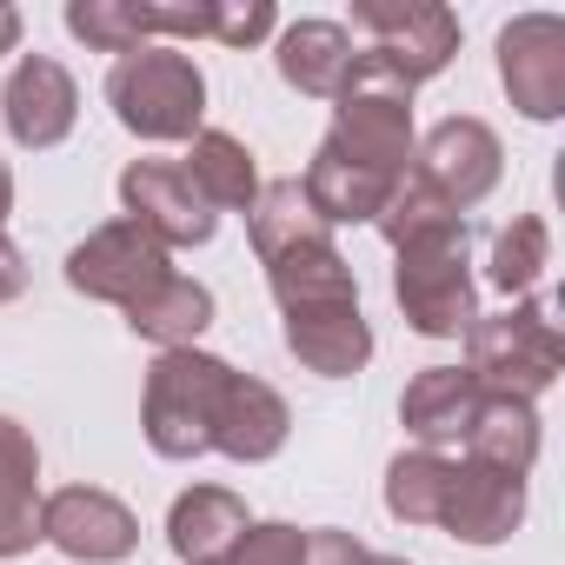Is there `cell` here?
<instances>
[{"instance_id":"obj_13","label":"cell","mask_w":565,"mask_h":565,"mask_svg":"<svg viewBox=\"0 0 565 565\" xmlns=\"http://www.w3.org/2000/svg\"><path fill=\"white\" fill-rule=\"evenodd\" d=\"M525 519V479H505V472H486L472 459L452 466V486H446V512L439 525L459 539V545H505Z\"/></svg>"},{"instance_id":"obj_18","label":"cell","mask_w":565,"mask_h":565,"mask_svg":"<svg viewBox=\"0 0 565 565\" xmlns=\"http://www.w3.org/2000/svg\"><path fill=\"white\" fill-rule=\"evenodd\" d=\"M246 525H253V519H246V505H239L226 486H193V492H180L173 512H167V545H173L186 565H226V552L239 545Z\"/></svg>"},{"instance_id":"obj_5","label":"cell","mask_w":565,"mask_h":565,"mask_svg":"<svg viewBox=\"0 0 565 565\" xmlns=\"http://www.w3.org/2000/svg\"><path fill=\"white\" fill-rule=\"evenodd\" d=\"M466 246H472V226H452V233H433V239L399 246L393 300H399V313H406L413 333H426V340H459V333L479 320Z\"/></svg>"},{"instance_id":"obj_33","label":"cell","mask_w":565,"mask_h":565,"mask_svg":"<svg viewBox=\"0 0 565 565\" xmlns=\"http://www.w3.org/2000/svg\"><path fill=\"white\" fill-rule=\"evenodd\" d=\"M21 294H28V259H21V246L8 233H0V307L21 300Z\"/></svg>"},{"instance_id":"obj_24","label":"cell","mask_w":565,"mask_h":565,"mask_svg":"<svg viewBox=\"0 0 565 565\" xmlns=\"http://www.w3.org/2000/svg\"><path fill=\"white\" fill-rule=\"evenodd\" d=\"M246 233H253L259 266L279 259V253H294V246H307V239H333V226L313 213V200H307L300 180H266L253 193V206H246Z\"/></svg>"},{"instance_id":"obj_7","label":"cell","mask_w":565,"mask_h":565,"mask_svg":"<svg viewBox=\"0 0 565 565\" xmlns=\"http://www.w3.org/2000/svg\"><path fill=\"white\" fill-rule=\"evenodd\" d=\"M353 21L380 41L373 54H380L406 87L446 74L452 54H459V21H452V8H439V0H360Z\"/></svg>"},{"instance_id":"obj_23","label":"cell","mask_w":565,"mask_h":565,"mask_svg":"<svg viewBox=\"0 0 565 565\" xmlns=\"http://www.w3.org/2000/svg\"><path fill=\"white\" fill-rule=\"evenodd\" d=\"M180 173L193 180V193H200L213 213H246V206H253V193H259L253 153H246L233 134H220V127H200V134H193V147H186Z\"/></svg>"},{"instance_id":"obj_6","label":"cell","mask_w":565,"mask_h":565,"mask_svg":"<svg viewBox=\"0 0 565 565\" xmlns=\"http://www.w3.org/2000/svg\"><path fill=\"white\" fill-rule=\"evenodd\" d=\"M167 273H173L167 246H160L147 226H134V220H107L100 233H87V239L67 253V287L87 294V300H107V307H120V313H127L140 294H153Z\"/></svg>"},{"instance_id":"obj_32","label":"cell","mask_w":565,"mask_h":565,"mask_svg":"<svg viewBox=\"0 0 565 565\" xmlns=\"http://www.w3.org/2000/svg\"><path fill=\"white\" fill-rule=\"evenodd\" d=\"M360 558H366V545H360L353 532L320 525V532H307V558H300V565H360Z\"/></svg>"},{"instance_id":"obj_28","label":"cell","mask_w":565,"mask_h":565,"mask_svg":"<svg viewBox=\"0 0 565 565\" xmlns=\"http://www.w3.org/2000/svg\"><path fill=\"white\" fill-rule=\"evenodd\" d=\"M545 266H552V233H545V220L519 213V220L492 239V266H486V279H492L505 300H519V294L539 287V273H545Z\"/></svg>"},{"instance_id":"obj_17","label":"cell","mask_w":565,"mask_h":565,"mask_svg":"<svg viewBox=\"0 0 565 565\" xmlns=\"http://www.w3.org/2000/svg\"><path fill=\"white\" fill-rule=\"evenodd\" d=\"M34 545H41V452L14 419H0V558H28Z\"/></svg>"},{"instance_id":"obj_26","label":"cell","mask_w":565,"mask_h":565,"mask_svg":"<svg viewBox=\"0 0 565 565\" xmlns=\"http://www.w3.org/2000/svg\"><path fill=\"white\" fill-rule=\"evenodd\" d=\"M446 486H452V459L446 452H399L386 466V512L399 525H439L446 512Z\"/></svg>"},{"instance_id":"obj_14","label":"cell","mask_w":565,"mask_h":565,"mask_svg":"<svg viewBox=\"0 0 565 565\" xmlns=\"http://www.w3.org/2000/svg\"><path fill=\"white\" fill-rule=\"evenodd\" d=\"M287 353L320 380H353L373 360V327H366L360 300L300 307V313H287Z\"/></svg>"},{"instance_id":"obj_34","label":"cell","mask_w":565,"mask_h":565,"mask_svg":"<svg viewBox=\"0 0 565 565\" xmlns=\"http://www.w3.org/2000/svg\"><path fill=\"white\" fill-rule=\"evenodd\" d=\"M14 47H21V8L0 0V54H14Z\"/></svg>"},{"instance_id":"obj_4","label":"cell","mask_w":565,"mask_h":565,"mask_svg":"<svg viewBox=\"0 0 565 565\" xmlns=\"http://www.w3.org/2000/svg\"><path fill=\"white\" fill-rule=\"evenodd\" d=\"M233 366L200 353V347H173L153 360L147 373V399H140V433L160 459H200L213 452V413L226 393Z\"/></svg>"},{"instance_id":"obj_25","label":"cell","mask_w":565,"mask_h":565,"mask_svg":"<svg viewBox=\"0 0 565 565\" xmlns=\"http://www.w3.org/2000/svg\"><path fill=\"white\" fill-rule=\"evenodd\" d=\"M466 459L486 466V472L525 479L532 459H539V413L519 406V399H486V413H479L472 433H466Z\"/></svg>"},{"instance_id":"obj_2","label":"cell","mask_w":565,"mask_h":565,"mask_svg":"<svg viewBox=\"0 0 565 565\" xmlns=\"http://www.w3.org/2000/svg\"><path fill=\"white\" fill-rule=\"evenodd\" d=\"M565 366V333L552 320V300H525L512 313H479L466 327V373L486 399L532 406Z\"/></svg>"},{"instance_id":"obj_10","label":"cell","mask_w":565,"mask_h":565,"mask_svg":"<svg viewBox=\"0 0 565 565\" xmlns=\"http://www.w3.org/2000/svg\"><path fill=\"white\" fill-rule=\"evenodd\" d=\"M120 200H127V220L147 226L167 253L173 246H206L213 226H220V213L193 193V180L173 160H134L120 173Z\"/></svg>"},{"instance_id":"obj_30","label":"cell","mask_w":565,"mask_h":565,"mask_svg":"<svg viewBox=\"0 0 565 565\" xmlns=\"http://www.w3.org/2000/svg\"><path fill=\"white\" fill-rule=\"evenodd\" d=\"M307 558V532L287 525V519H266V525H246L239 545L226 552V565H300Z\"/></svg>"},{"instance_id":"obj_21","label":"cell","mask_w":565,"mask_h":565,"mask_svg":"<svg viewBox=\"0 0 565 565\" xmlns=\"http://www.w3.org/2000/svg\"><path fill=\"white\" fill-rule=\"evenodd\" d=\"M307 200H313V213L327 220V226H373L380 213H386V200H393V186L399 180H386V173H373V167H353V160H333V153H313V167H307Z\"/></svg>"},{"instance_id":"obj_12","label":"cell","mask_w":565,"mask_h":565,"mask_svg":"<svg viewBox=\"0 0 565 565\" xmlns=\"http://www.w3.org/2000/svg\"><path fill=\"white\" fill-rule=\"evenodd\" d=\"M419 167V180H433L459 213L466 206H479L492 186H499V173H505V153H499V134L486 127V120H472V114H452V120H439L433 134H426V147L413 153Z\"/></svg>"},{"instance_id":"obj_29","label":"cell","mask_w":565,"mask_h":565,"mask_svg":"<svg viewBox=\"0 0 565 565\" xmlns=\"http://www.w3.org/2000/svg\"><path fill=\"white\" fill-rule=\"evenodd\" d=\"M67 34L87 41L94 54H134V47H147L140 0H74V8H67Z\"/></svg>"},{"instance_id":"obj_27","label":"cell","mask_w":565,"mask_h":565,"mask_svg":"<svg viewBox=\"0 0 565 565\" xmlns=\"http://www.w3.org/2000/svg\"><path fill=\"white\" fill-rule=\"evenodd\" d=\"M380 233H386V246L399 253V246H413V239H433V233H452V226H466V213L433 186V180H419V173H399V186H393V200H386V213L373 220Z\"/></svg>"},{"instance_id":"obj_35","label":"cell","mask_w":565,"mask_h":565,"mask_svg":"<svg viewBox=\"0 0 565 565\" xmlns=\"http://www.w3.org/2000/svg\"><path fill=\"white\" fill-rule=\"evenodd\" d=\"M360 565H406V558H386V552H366Z\"/></svg>"},{"instance_id":"obj_8","label":"cell","mask_w":565,"mask_h":565,"mask_svg":"<svg viewBox=\"0 0 565 565\" xmlns=\"http://www.w3.org/2000/svg\"><path fill=\"white\" fill-rule=\"evenodd\" d=\"M41 539L74 565H120L140 545V519L100 486H61L41 499Z\"/></svg>"},{"instance_id":"obj_15","label":"cell","mask_w":565,"mask_h":565,"mask_svg":"<svg viewBox=\"0 0 565 565\" xmlns=\"http://www.w3.org/2000/svg\"><path fill=\"white\" fill-rule=\"evenodd\" d=\"M287 433H294V413L266 380H246V373L226 380L220 413H213V452H226L239 466H259V459H273L287 446Z\"/></svg>"},{"instance_id":"obj_16","label":"cell","mask_w":565,"mask_h":565,"mask_svg":"<svg viewBox=\"0 0 565 565\" xmlns=\"http://www.w3.org/2000/svg\"><path fill=\"white\" fill-rule=\"evenodd\" d=\"M486 413V393L472 386L466 366H426L406 399H399V426L426 446V452H446V446H466L472 419Z\"/></svg>"},{"instance_id":"obj_11","label":"cell","mask_w":565,"mask_h":565,"mask_svg":"<svg viewBox=\"0 0 565 565\" xmlns=\"http://www.w3.org/2000/svg\"><path fill=\"white\" fill-rule=\"evenodd\" d=\"M0 120H8L14 147H28V153L61 147V140L74 134V120H81V87H74V74H67L61 61H47V54H28V61L8 74V87H0Z\"/></svg>"},{"instance_id":"obj_22","label":"cell","mask_w":565,"mask_h":565,"mask_svg":"<svg viewBox=\"0 0 565 565\" xmlns=\"http://www.w3.org/2000/svg\"><path fill=\"white\" fill-rule=\"evenodd\" d=\"M127 327H134L140 340H153L160 353L193 347V340L213 327V294L200 287V279H186V273H167L153 294H140V300L127 307Z\"/></svg>"},{"instance_id":"obj_20","label":"cell","mask_w":565,"mask_h":565,"mask_svg":"<svg viewBox=\"0 0 565 565\" xmlns=\"http://www.w3.org/2000/svg\"><path fill=\"white\" fill-rule=\"evenodd\" d=\"M266 287H273L279 313L360 300V279H353V266H347V253H340L333 239H307V246H294V253L266 259Z\"/></svg>"},{"instance_id":"obj_3","label":"cell","mask_w":565,"mask_h":565,"mask_svg":"<svg viewBox=\"0 0 565 565\" xmlns=\"http://www.w3.org/2000/svg\"><path fill=\"white\" fill-rule=\"evenodd\" d=\"M107 107L140 140H193L200 120H206V74L193 67V54H180L167 41H147V47L114 61Z\"/></svg>"},{"instance_id":"obj_9","label":"cell","mask_w":565,"mask_h":565,"mask_svg":"<svg viewBox=\"0 0 565 565\" xmlns=\"http://www.w3.org/2000/svg\"><path fill=\"white\" fill-rule=\"evenodd\" d=\"M499 81L525 120H558L565 114V21L519 14L499 34Z\"/></svg>"},{"instance_id":"obj_1","label":"cell","mask_w":565,"mask_h":565,"mask_svg":"<svg viewBox=\"0 0 565 565\" xmlns=\"http://www.w3.org/2000/svg\"><path fill=\"white\" fill-rule=\"evenodd\" d=\"M320 153L353 160V167H373L386 180L413 173V87L373 47L353 54V74L333 94V127H327Z\"/></svg>"},{"instance_id":"obj_19","label":"cell","mask_w":565,"mask_h":565,"mask_svg":"<svg viewBox=\"0 0 565 565\" xmlns=\"http://www.w3.org/2000/svg\"><path fill=\"white\" fill-rule=\"evenodd\" d=\"M279 81H287L294 94L307 100H333L353 74V34L340 21H294L287 34H279Z\"/></svg>"},{"instance_id":"obj_31","label":"cell","mask_w":565,"mask_h":565,"mask_svg":"<svg viewBox=\"0 0 565 565\" xmlns=\"http://www.w3.org/2000/svg\"><path fill=\"white\" fill-rule=\"evenodd\" d=\"M273 28H279L273 0H213V34L206 41H220V47H259Z\"/></svg>"}]
</instances>
